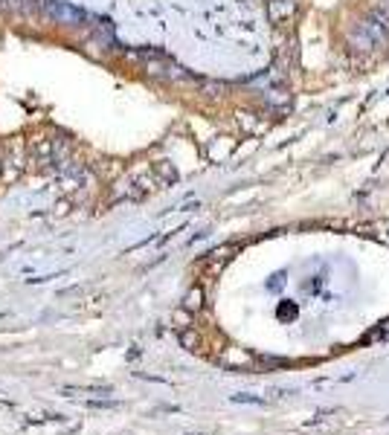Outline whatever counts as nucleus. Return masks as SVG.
<instances>
[{
  "mask_svg": "<svg viewBox=\"0 0 389 435\" xmlns=\"http://www.w3.org/2000/svg\"><path fill=\"white\" fill-rule=\"evenodd\" d=\"M201 305H203V290L194 288V290L186 296V311H201Z\"/></svg>",
  "mask_w": 389,
  "mask_h": 435,
  "instance_id": "1",
  "label": "nucleus"
},
{
  "mask_svg": "<svg viewBox=\"0 0 389 435\" xmlns=\"http://www.w3.org/2000/svg\"><path fill=\"white\" fill-rule=\"evenodd\" d=\"M181 342H183V346H186L189 351H194V349H198V337H194L192 331H183V334H181Z\"/></svg>",
  "mask_w": 389,
  "mask_h": 435,
  "instance_id": "2",
  "label": "nucleus"
},
{
  "mask_svg": "<svg viewBox=\"0 0 389 435\" xmlns=\"http://www.w3.org/2000/svg\"><path fill=\"white\" fill-rule=\"evenodd\" d=\"M235 403H256V407H262L264 398H253V395H233Z\"/></svg>",
  "mask_w": 389,
  "mask_h": 435,
  "instance_id": "3",
  "label": "nucleus"
}]
</instances>
